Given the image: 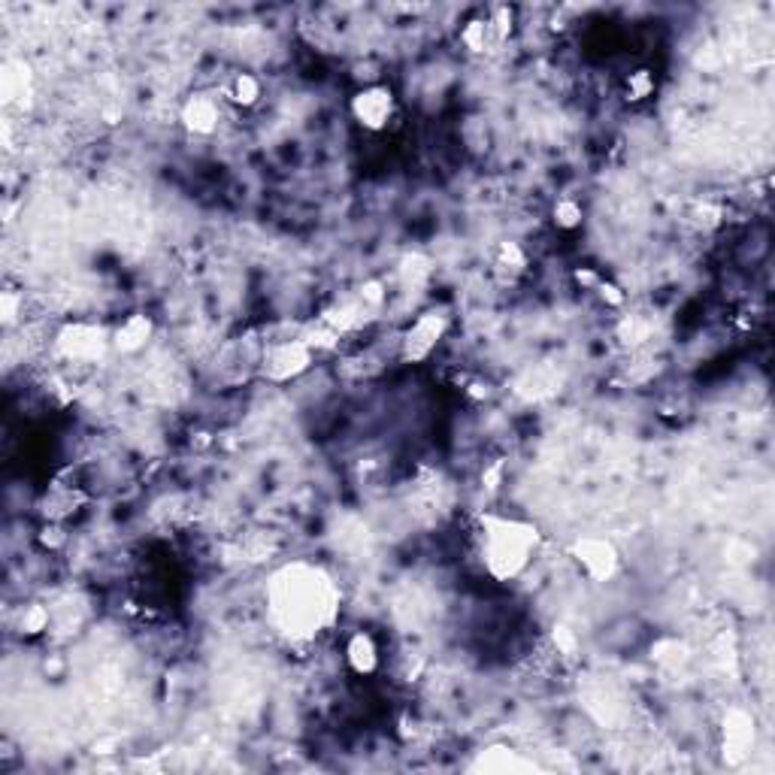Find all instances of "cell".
<instances>
[{
  "label": "cell",
  "mask_w": 775,
  "mask_h": 775,
  "mask_svg": "<svg viewBox=\"0 0 775 775\" xmlns=\"http://www.w3.org/2000/svg\"><path fill=\"white\" fill-rule=\"evenodd\" d=\"M551 642L558 645V651H576V636L567 627H555V633H551Z\"/></svg>",
  "instance_id": "cell-27"
},
{
  "label": "cell",
  "mask_w": 775,
  "mask_h": 775,
  "mask_svg": "<svg viewBox=\"0 0 775 775\" xmlns=\"http://www.w3.org/2000/svg\"><path fill=\"white\" fill-rule=\"evenodd\" d=\"M461 43H464V49H467L470 55H488V52H494V49L500 46L497 37H494V31H491V25H488V19H485V13L464 22V28H461Z\"/></svg>",
  "instance_id": "cell-18"
},
{
  "label": "cell",
  "mask_w": 775,
  "mask_h": 775,
  "mask_svg": "<svg viewBox=\"0 0 775 775\" xmlns=\"http://www.w3.org/2000/svg\"><path fill=\"white\" fill-rule=\"evenodd\" d=\"M25 312V294L22 291H13L7 288L4 294H0V318H4V327H13Z\"/></svg>",
  "instance_id": "cell-23"
},
{
  "label": "cell",
  "mask_w": 775,
  "mask_h": 775,
  "mask_svg": "<svg viewBox=\"0 0 775 775\" xmlns=\"http://www.w3.org/2000/svg\"><path fill=\"white\" fill-rule=\"evenodd\" d=\"M155 340V321L146 312H131L113 327V352L122 358L143 355Z\"/></svg>",
  "instance_id": "cell-11"
},
{
  "label": "cell",
  "mask_w": 775,
  "mask_h": 775,
  "mask_svg": "<svg viewBox=\"0 0 775 775\" xmlns=\"http://www.w3.org/2000/svg\"><path fill=\"white\" fill-rule=\"evenodd\" d=\"M491 267H494V273H497L503 282H515V279H521V276L527 273L530 258H527V252H524L521 243L503 240V243H497L494 252H491Z\"/></svg>",
  "instance_id": "cell-15"
},
{
  "label": "cell",
  "mask_w": 775,
  "mask_h": 775,
  "mask_svg": "<svg viewBox=\"0 0 775 775\" xmlns=\"http://www.w3.org/2000/svg\"><path fill=\"white\" fill-rule=\"evenodd\" d=\"M82 503H85V497H82L79 488H73V485H52V488L43 494L40 509H43V515H46V521H61V524H64L70 515H76V512L82 509Z\"/></svg>",
  "instance_id": "cell-16"
},
{
  "label": "cell",
  "mask_w": 775,
  "mask_h": 775,
  "mask_svg": "<svg viewBox=\"0 0 775 775\" xmlns=\"http://www.w3.org/2000/svg\"><path fill=\"white\" fill-rule=\"evenodd\" d=\"M573 279H576L582 288L594 291V285L600 282V273H597V270H591V267H582V270H576V273H573Z\"/></svg>",
  "instance_id": "cell-28"
},
{
  "label": "cell",
  "mask_w": 775,
  "mask_h": 775,
  "mask_svg": "<svg viewBox=\"0 0 775 775\" xmlns=\"http://www.w3.org/2000/svg\"><path fill=\"white\" fill-rule=\"evenodd\" d=\"M500 479H503V464H500V461H497L491 470H485V473H482V482H491L488 488H497V485H500Z\"/></svg>",
  "instance_id": "cell-29"
},
{
  "label": "cell",
  "mask_w": 775,
  "mask_h": 775,
  "mask_svg": "<svg viewBox=\"0 0 775 775\" xmlns=\"http://www.w3.org/2000/svg\"><path fill=\"white\" fill-rule=\"evenodd\" d=\"M221 100L234 109H255L264 100V79L252 70H237L221 85Z\"/></svg>",
  "instance_id": "cell-14"
},
{
  "label": "cell",
  "mask_w": 775,
  "mask_h": 775,
  "mask_svg": "<svg viewBox=\"0 0 775 775\" xmlns=\"http://www.w3.org/2000/svg\"><path fill=\"white\" fill-rule=\"evenodd\" d=\"M0 94L7 106H28L34 100V70L22 58H7L0 67Z\"/></svg>",
  "instance_id": "cell-13"
},
{
  "label": "cell",
  "mask_w": 775,
  "mask_h": 775,
  "mask_svg": "<svg viewBox=\"0 0 775 775\" xmlns=\"http://www.w3.org/2000/svg\"><path fill=\"white\" fill-rule=\"evenodd\" d=\"M449 309L442 306H433V309H424L400 337V361L403 364H424L433 358V352L442 346V340H446L449 334Z\"/></svg>",
  "instance_id": "cell-4"
},
{
  "label": "cell",
  "mask_w": 775,
  "mask_h": 775,
  "mask_svg": "<svg viewBox=\"0 0 775 775\" xmlns=\"http://www.w3.org/2000/svg\"><path fill=\"white\" fill-rule=\"evenodd\" d=\"M430 273H433V261H430L427 255H421V252H406V255L400 258V264H397L400 282H403V285H412V288L424 285V282L430 279Z\"/></svg>",
  "instance_id": "cell-21"
},
{
  "label": "cell",
  "mask_w": 775,
  "mask_h": 775,
  "mask_svg": "<svg viewBox=\"0 0 775 775\" xmlns=\"http://www.w3.org/2000/svg\"><path fill=\"white\" fill-rule=\"evenodd\" d=\"M479 561L494 582H515L527 573L533 558L539 555L542 533L533 521L515 515H482L479 530Z\"/></svg>",
  "instance_id": "cell-2"
},
{
  "label": "cell",
  "mask_w": 775,
  "mask_h": 775,
  "mask_svg": "<svg viewBox=\"0 0 775 775\" xmlns=\"http://www.w3.org/2000/svg\"><path fill=\"white\" fill-rule=\"evenodd\" d=\"M349 116L364 134H385L397 119V94L391 85L367 82L349 100Z\"/></svg>",
  "instance_id": "cell-5"
},
{
  "label": "cell",
  "mask_w": 775,
  "mask_h": 775,
  "mask_svg": "<svg viewBox=\"0 0 775 775\" xmlns=\"http://www.w3.org/2000/svg\"><path fill=\"white\" fill-rule=\"evenodd\" d=\"M718 733H721V754L730 766H742L757 748V718L742 706H730L721 715Z\"/></svg>",
  "instance_id": "cell-9"
},
{
  "label": "cell",
  "mask_w": 775,
  "mask_h": 775,
  "mask_svg": "<svg viewBox=\"0 0 775 775\" xmlns=\"http://www.w3.org/2000/svg\"><path fill=\"white\" fill-rule=\"evenodd\" d=\"M594 294H597L600 303H606L609 309H621V306L627 303L624 288H621L618 282H612V279H603V276H600V282L594 285Z\"/></svg>",
  "instance_id": "cell-26"
},
{
  "label": "cell",
  "mask_w": 775,
  "mask_h": 775,
  "mask_svg": "<svg viewBox=\"0 0 775 775\" xmlns=\"http://www.w3.org/2000/svg\"><path fill=\"white\" fill-rule=\"evenodd\" d=\"M539 766L524 757L521 751L509 745H488L470 760V772H491V775H521V772H536Z\"/></svg>",
  "instance_id": "cell-12"
},
{
  "label": "cell",
  "mask_w": 775,
  "mask_h": 775,
  "mask_svg": "<svg viewBox=\"0 0 775 775\" xmlns=\"http://www.w3.org/2000/svg\"><path fill=\"white\" fill-rule=\"evenodd\" d=\"M551 225L561 234H576L585 225V206L576 197H558L551 203Z\"/></svg>",
  "instance_id": "cell-20"
},
{
  "label": "cell",
  "mask_w": 775,
  "mask_h": 775,
  "mask_svg": "<svg viewBox=\"0 0 775 775\" xmlns=\"http://www.w3.org/2000/svg\"><path fill=\"white\" fill-rule=\"evenodd\" d=\"M52 349L64 364L73 367H94L100 364L109 352H113V330L97 324V321H64L55 337H52Z\"/></svg>",
  "instance_id": "cell-3"
},
{
  "label": "cell",
  "mask_w": 775,
  "mask_h": 775,
  "mask_svg": "<svg viewBox=\"0 0 775 775\" xmlns=\"http://www.w3.org/2000/svg\"><path fill=\"white\" fill-rule=\"evenodd\" d=\"M485 19H488V25H491V31H494L497 43L503 46V43L515 34L518 10H515V7H506V4H497V7H491V10L485 13Z\"/></svg>",
  "instance_id": "cell-22"
},
{
  "label": "cell",
  "mask_w": 775,
  "mask_h": 775,
  "mask_svg": "<svg viewBox=\"0 0 775 775\" xmlns=\"http://www.w3.org/2000/svg\"><path fill=\"white\" fill-rule=\"evenodd\" d=\"M654 94H657V73L651 67H636L621 82V97L630 106H639V103L651 100Z\"/></svg>",
  "instance_id": "cell-19"
},
{
  "label": "cell",
  "mask_w": 775,
  "mask_h": 775,
  "mask_svg": "<svg viewBox=\"0 0 775 775\" xmlns=\"http://www.w3.org/2000/svg\"><path fill=\"white\" fill-rule=\"evenodd\" d=\"M225 119V100L215 91H191L179 103V125L194 140H209L218 134Z\"/></svg>",
  "instance_id": "cell-8"
},
{
  "label": "cell",
  "mask_w": 775,
  "mask_h": 775,
  "mask_svg": "<svg viewBox=\"0 0 775 775\" xmlns=\"http://www.w3.org/2000/svg\"><path fill=\"white\" fill-rule=\"evenodd\" d=\"M343 663L358 679H373L382 670V645L373 630H352L343 642Z\"/></svg>",
  "instance_id": "cell-10"
},
{
  "label": "cell",
  "mask_w": 775,
  "mask_h": 775,
  "mask_svg": "<svg viewBox=\"0 0 775 775\" xmlns=\"http://www.w3.org/2000/svg\"><path fill=\"white\" fill-rule=\"evenodd\" d=\"M312 364H315V349L303 337H291V340H276L264 349L261 373L273 385H288L306 376Z\"/></svg>",
  "instance_id": "cell-7"
},
{
  "label": "cell",
  "mask_w": 775,
  "mask_h": 775,
  "mask_svg": "<svg viewBox=\"0 0 775 775\" xmlns=\"http://www.w3.org/2000/svg\"><path fill=\"white\" fill-rule=\"evenodd\" d=\"M67 539H70V533H67V527L61 521H46L40 527V533H37V542L46 551H61L67 545Z\"/></svg>",
  "instance_id": "cell-25"
},
{
  "label": "cell",
  "mask_w": 775,
  "mask_h": 775,
  "mask_svg": "<svg viewBox=\"0 0 775 775\" xmlns=\"http://www.w3.org/2000/svg\"><path fill=\"white\" fill-rule=\"evenodd\" d=\"M570 561L594 585H609L621 573V551L606 536H579L570 545Z\"/></svg>",
  "instance_id": "cell-6"
},
{
  "label": "cell",
  "mask_w": 775,
  "mask_h": 775,
  "mask_svg": "<svg viewBox=\"0 0 775 775\" xmlns=\"http://www.w3.org/2000/svg\"><path fill=\"white\" fill-rule=\"evenodd\" d=\"M358 300L364 303V309H367V312L382 309V303L388 300L385 282H379V279H364V282L358 285Z\"/></svg>",
  "instance_id": "cell-24"
},
{
  "label": "cell",
  "mask_w": 775,
  "mask_h": 775,
  "mask_svg": "<svg viewBox=\"0 0 775 775\" xmlns=\"http://www.w3.org/2000/svg\"><path fill=\"white\" fill-rule=\"evenodd\" d=\"M49 624H52V615H49V609H46L43 603H37V600L22 603V606L16 609V618H13L16 633H19V636H25V639H37V636H43V633L49 630Z\"/></svg>",
  "instance_id": "cell-17"
},
{
  "label": "cell",
  "mask_w": 775,
  "mask_h": 775,
  "mask_svg": "<svg viewBox=\"0 0 775 775\" xmlns=\"http://www.w3.org/2000/svg\"><path fill=\"white\" fill-rule=\"evenodd\" d=\"M340 585L324 567L291 561L273 570L264 588L267 618L291 645H309L340 618Z\"/></svg>",
  "instance_id": "cell-1"
}]
</instances>
